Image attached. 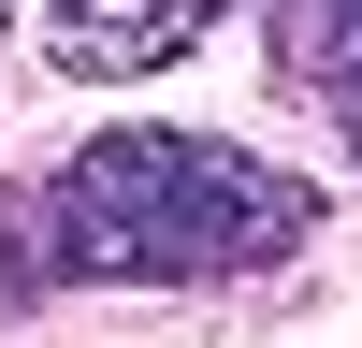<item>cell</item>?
<instances>
[{"label":"cell","mask_w":362,"mask_h":348,"mask_svg":"<svg viewBox=\"0 0 362 348\" xmlns=\"http://www.w3.org/2000/svg\"><path fill=\"white\" fill-rule=\"evenodd\" d=\"M319 247V189L218 131H87L58 174L0 189V305L29 290H232Z\"/></svg>","instance_id":"1"},{"label":"cell","mask_w":362,"mask_h":348,"mask_svg":"<svg viewBox=\"0 0 362 348\" xmlns=\"http://www.w3.org/2000/svg\"><path fill=\"white\" fill-rule=\"evenodd\" d=\"M218 15H232V0H44V58H58V73H87V87H116V73L189 58Z\"/></svg>","instance_id":"2"},{"label":"cell","mask_w":362,"mask_h":348,"mask_svg":"<svg viewBox=\"0 0 362 348\" xmlns=\"http://www.w3.org/2000/svg\"><path fill=\"white\" fill-rule=\"evenodd\" d=\"M261 44H276V87L362 160V0H261Z\"/></svg>","instance_id":"3"},{"label":"cell","mask_w":362,"mask_h":348,"mask_svg":"<svg viewBox=\"0 0 362 348\" xmlns=\"http://www.w3.org/2000/svg\"><path fill=\"white\" fill-rule=\"evenodd\" d=\"M0 15H15V0H0Z\"/></svg>","instance_id":"4"}]
</instances>
